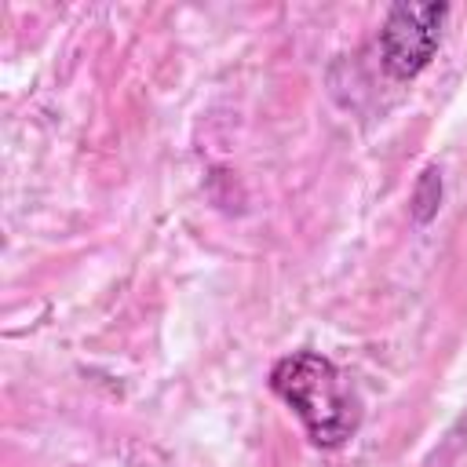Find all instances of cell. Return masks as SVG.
I'll list each match as a JSON object with an SVG mask.
<instances>
[{
    "label": "cell",
    "mask_w": 467,
    "mask_h": 467,
    "mask_svg": "<svg viewBox=\"0 0 467 467\" xmlns=\"http://www.w3.org/2000/svg\"><path fill=\"white\" fill-rule=\"evenodd\" d=\"M449 4H394L379 29V55L394 80H412L441 47Z\"/></svg>",
    "instance_id": "7a4b0ae2"
},
{
    "label": "cell",
    "mask_w": 467,
    "mask_h": 467,
    "mask_svg": "<svg viewBox=\"0 0 467 467\" xmlns=\"http://www.w3.org/2000/svg\"><path fill=\"white\" fill-rule=\"evenodd\" d=\"M274 394L299 416L306 438L321 449L347 445L361 427V398L339 365L317 350L285 354L270 368Z\"/></svg>",
    "instance_id": "6da1fadb"
},
{
    "label": "cell",
    "mask_w": 467,
    "mask_h": 467,
    "mask_svg": "<svg viewBox=\"0 0 467 467\" xmlns=\"http://www.w3.org/2000/svg\"><path fill=\"white\" fill-rule=\"evenodd\" d=\"M438 201H441V179H438L434 168H427V171H423V182H420V190H416V223H427V219L434 215Z\"/></svg>",
    "instance_id": "3957f363"
}]
</instances>
